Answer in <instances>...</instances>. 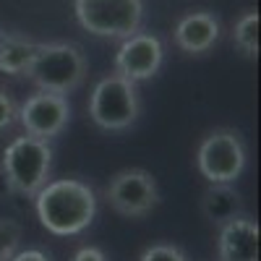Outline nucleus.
I'll return each mask as SVG.
<instances>
[{
	"label": "nucleus",
	"instance_id": "9d476101",
	"mask_svg": "<svg viewBox=\"0 0 261 261\" xmlns=\"http://www.w3.org/2000/svg\"><path fill=\"white\" fill-rule=\"evenodd\" d=\"M258 222L241 214L220 227L217 253L220 261H258Z\"/></svg>",
	"mask_w": 261,
	"mask_h": 261
},
{
	"label": "nucleus",
	"instance_id": "7ed1b4c3",
	"mask_svg": "<svg viewBox=\"0 0 261 261\" xmlns=\"http://www.w3.org/2000/svg\"><path fill=\"white\" fill-rule=\"evenodd\" d=\"M0 167H3L13 193L34 199L37 191L50 178V167H53L50 141H42V139H34V136L13 139L3 151Z\"/></svg>",
	"mask_w": 261,
	"mask_h": 261
},
{
	"label": "nucleus",
	"instance_id": "9b49d317",
	"mask_svg": "<svg viewBox=\"0 0 261 261\" xmlns=\"http://www.w3.org/2000/svg\"><path fill=\"white\" fill-rule=\"evenodd\" d=\"M220 34H222V27H220V18L214 13L193 11V13H188L178 21L175 45L188 55H204L217 45Z\"/></svg>",
	"mask_w": 261,
	"mask_h": 261
},
{
	"label": "nucleus",
	"instance_id": "f03ea898",
	"mask_svg": "<svg viewBox=\"0 0 261 261\" xmlns=\"http://www.w3.org/2000/svg\"><path fill=\"white\" fill-rule=\"evenodd\" d=\"M86 55L73 42H39L34 60L27 71V79L37 86V92L68 94L86 79Z\"/></svg>",
	"mask_w": 261,
	"mask_h": 261
},
{
	"label": "nucleus",
	"instance_id": "4468645a",
	"mask_svg": "<svg viewBox=\"0 0 261 261\" xmlns=\"http://www.w3.org/2000/svg\"><path fill=\"white\" fill-rule=\"evenodd\" d=\"M232 42L243 55L248 58L258 55V11H248L238 18V24L232 29Z\"/></svg>",
	"mask_w": 261,
	"mask_h": 261
},
{
	"label": "nucleus",
	"instance_id": "6e6552de",
	"mask_svg": "<svg viewBox=\"0 0 261 261\" xmlns=\"http://www.w3.org/2000/svg\"><path fill=\"white\" fill-rule=\"evenodd\" d=\"M71 120V102L63 94L34 92L18 105V123L27 130V136L50 141L60 136Z\"/></svg>",
	"mask_w": 261,
	"mask_h": 261
},
{
	"label": "nucleus",
	"instance_id": "f3484780",
	"mask_svg": "<svg viewBox=\"0 0 261 261\" xmlns=\"http://www.w3.org/2000/svg\"><path fill=\"white\" fill-rule=\"evenodd\" d=\"M16 120H18V105L13 102V97L8 92L0 89V134L8 130Z\"/></svg>",
	"mask_w": 261,
	"mask_h": 261
},
{
	"label": "nucleus",
	"instance_id": "20e7f679",
	"mask_svg": "<svg viewBox=\"0 0 261 261\" xmlns=\"http://www.w3.org/2000/svg\"><path fill=\"white\" fill-rule=\"evenodd\" d=\"M141 113V97L134 81L110 73L94 84L89 94V118L102 130H125Z\"/></svg>",
	"mask_w": 261,
	"mask_h": 261
},
{
	"label": "nucleus",
	"instance_id": "aec40b11",
	"mask_svg": "<svg viewBox=\"0 0 261 261\" xmlns=\"http://www.w3.org/2000/svg\"><path fill=\"white\" fill-rule=\"evenodd\" d=\"M13 191H11V183H8V178H6V172H3V167H0V199H6V196H11Z\"/></svg>",
	"mask_w": 261,
	"mask_h": 261
},
{
	"label": "nucleus",
	"instance_id": "39448f33",
	"mask_svg": "<svg viewBox=\"0 0 261 261\" xmlns=\"http://www.w3.org/2000/svg\"><path fill=\"white\" fill-rule=\"evenodd\" d=\"M81 29L105 39H128L141 29L144 0H73Z\"/></svg>",
	"mask_w": 261,
	"mask_h": 261
},
{
	"label": "nucleus",
	"instance_id": "ddd939ff",
	"mask_svg": "<svg viewBox=\"0 0 261 261\" xmlns=\"http://www.w3.org/2000/svg\"><path fill=\"white\" fill-rule=\"evenodd\" d=\"M37 45L39 42L24 34H13V32L0 34V71L8 76H27L37 53Z\"/></svg>",
	"mask_w": 261,
	"mask_h": 261
},
{
	"label": "nucleus",
	"instance_id": "6ab92c4d",
	"mask_svg": "<svg viewBox=\"0 0 261 261\" xmlns=\"http://www.w3.org/2000/svg\"><path fill=\"white\" fill-rule=\"evenodd\" d=\"M11 261H50V258L42 251H37V248H29V251H16L11 256Z\"/></svg>",
	"mask_w": 261,
	"mask_h": 261
},
{
	"label": "nucleus",
	"instance_id": "f257e3e1",
	"mask_svg": "<svg viewBox=\"0 0 261 261\" xmlns=\"http://www.w3.org/2000/svg\"><path fill=\"white\" fill-rule=\"evenodd\" d=\"M34 209L47 232L71 238L92 225L97 214V196L89 183L76 178L47 180L34 196Z\"/></svg>",
	"mask_w": 261,
	"mask_h": 261
},
{
	"label": "nucleus",
	"instance_id": "423d86ee",
	"mask_svg": "<svg viewBox=\"0 0 261 261\" xmlns=\"http://www.w3.org/2000/svg\"><path fill=\"white\" fill-rule=\"evenodd\" d=\"M248 151L246 141L235 128H214L204 136L196 151V165L199 172L209 183H235L246 170Z\"/></svg>",
	"mask_w": 261,
	"mask_h": 261
},
{
	"label": "nucleus",
	"instance_id": "2eb2a0df",
	"mask_svg": "<svg viewBox=\"0 0 261 261\" xmlns=\"http://www.w3.org/2000/svg\"><path fill=\"white\" fill-rule=\"evenodd\" d=\"M21 243V225L13 220H0V261H11Z\"/></svg>",
	"mask_w": 261,
	"mask_h": 261
},
{
	"label": "nucleus",
	"instance_id": "dca6fc26",
	"mask_svg": "<svg viewBox=\"0 0 261 261\" xmlns=\"http://www.w3.org/2000/svg\"><path fill=\"white\" fill-rule=\"evenodd\" d=\"M139 261H188V256L178 248V246H170V243H157V246H149L141 251Z\"/></svg>",
	"mask_w": 261,
	"mask_h": 261
},
{
	"label": "nucleus",
	"instance_id": "a211bd4d",
	"mask_svg": "<svg viewBox=\"0 0 261 261\" xmlns=\"http://www.w3.org/2000/svg\"><path fill=\"white\" fill-rule=\"evenodd\" d=\"M73 261H107V256L99 248H94V246H84L81 251H76Z\"/></svg>",
	"mask_w": 261,
	"mask_h": 261
},
{
	"label": "nucleus",
	"instance_id": "f8f14e48",
	"mask_svg": "<svg viewBox=\"0 0 261 261\" xmlns=\"http://www.w3.org/2000/svg\"><path fill=\"white\" fill-rule=\"evenodd\" d=\"M201 214L214 227H222L243 214V199L230 183H209L201 193Z\"/></svg>",
	"mask_w": 261,
	"mask_h": 261
},
{
	"label": "nucleus",
	"instance_id": "0eeeda50",
	"mask_svg": "<svg viewBox=\"0 0 261 261\" xmlns=\"http://www.w3.org/2000/svg\"><path fill=\"white\" fill-rule=\"evenodd\" d=\"M105 201L128 220H141L157 209L160 188L151 172L141 167H128L110 178L105 188Z\"/></svg>",
	"mask_w": 261,
	"mask_h": 261
},
{
	"label": "nucleus",
	"instance_id": "1a4fd4ad",
	"mask_svg": "<svg viewBox=\"0 0 261 261\" xmlns=\"http://www.w3.org/2000/svg\"><path fill=\"white\" fill-rule=\"evenodd\" d=\"M162 60H165L162 39L149 32H136L120 42L115 53V73L139 84L157 76V71L162 68Z\"/></svg>",
	"mask_w": 261,
	"mask_h": 261
}]
</instances>
